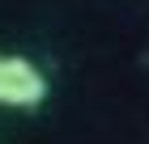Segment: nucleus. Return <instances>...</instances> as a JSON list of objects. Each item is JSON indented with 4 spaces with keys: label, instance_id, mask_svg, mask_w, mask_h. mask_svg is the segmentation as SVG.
<instances>
[{
    "label": "nucleus",
    "instance_id": "f257e3e1",
    "mask_svg": "<svg viewBox=\"0 0 149 144\" xmlns=\"http://www.w3.org/2000/svg\"><path fill=\"white\" fill-rule=\"evenodd\" d=\"M51 93L47 72L26 55H0V106L9 110H34Z\"/></svg>",
    "mask_w": 149,
    "mask_h": 144
}]
</instances>
